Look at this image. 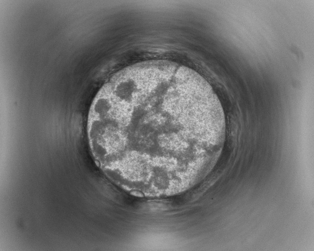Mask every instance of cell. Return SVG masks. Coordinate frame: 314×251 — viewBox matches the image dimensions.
Returning <instances> with one entry per match:
<instances>
[{"mask_svg":"<svg viewBox=\"0 0 314 251\" xmlns=\"http://www.w3.org/2000/svg\"><path fill=\"white\" fill-rule=\"evenodd\" d=\"M87 130L94 156L109 178L124 189L158 197L188 190L210 173L226 123L203 77L154 61L113 76L93 101Z\"/></svg>","mask_w":314,"mask_h":251,"instance_id":"obj_1","label":"cell"}]
</instances>
